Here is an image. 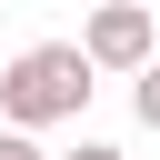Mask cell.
<instances>
[{
	"label": "cell",
	"mask_w": 160,
	"mask_h": 160,
	"mask_svg": "<svg viewBox=\"0 0 160 160\" xmlns=\"http://www.w3.org/2000/svg\"><path fill=\"white\" fill-rule=\"evenodd\" d=\"M0 160H40V150H30V140H20V130H0Z\"/></svg>",
	"instance_id": "obj_5"
},
{
	"label": "cell",
	"mask_w": 160,
	"mask_h": 160,
	"mask_svg": "<svg viewBox=\"0 0 160 160\" xmlns=\"http://www.w3.org/2000/svg\"><path fill=\"white\" fill-rule=\"evenodd\" d=\"M140 130H160V60L140 70Z\"/></svg>",
	"instance_id": "obj_3"
},
{
	"label": "cell",
	"mask_w": 160,
	"mask_h": 160,
	"mask_svg": "<svg viewBox=\"0 0 160 160\" xmlns=\"http://www.w3.org/2000/svg\"><path fill=\"white\" fill-rule=\"evenodd\" d=\"M70 50L90 60V80H100V70H150V60H160V30H150V10H140V0H100V10H90V30H80Z\"/></svg>",
	"instance_id": "obj_2"
},
{
	"label": "cell",
	"mask_w": 160,
	"mask_h": 160,
	"mask_svg": "<svg viewBox=\"0 0 160 160\" xmlns=\"http://www.w3.org/2000/svg\"><path fill=\"white\" fill-rule=\"evenodd\" d=\"M90 90H100V80H90V60H80L70 40H30V50L0 70V120L30 140V130H50V120H80Z\"/></svg>",
	"instance_id": "obj_1"
},
{
	"label": "cell",
	"mask_w": 160,
	"mask_h": 160,
	"mask_svg": "<svg viewBox=\"0 0 160 160\" xmlns=\"http://www.w3.org/2000/svg\"><path fill=\"white\" fill-rule=\"evenodd\" d=\"M70 160H130V150H110V140H80V150H70Z\"/></svg>",
	"instance_id": "obj_4"
}]
</instances>
